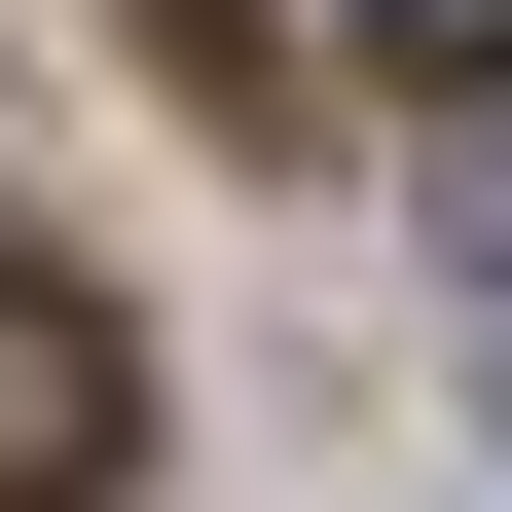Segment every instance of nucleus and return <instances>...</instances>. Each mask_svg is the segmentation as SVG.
I'll use <instances>...</instances> for the list:
<instances>
[{"label": "nucleus", "mask_w": 512, "mask_h": 512, "mask_svg": "<svg viewBox=\"0 0 512 512\" xmlns=\"http://www.w3.org/2000/svg\"><path fill=\"white\" fill-rule=\"evenodd\" d=\"M110 439H147V330L74 256H0V512H110Z\"/></svg>", "instance_id": "f257e3e1"}, {"label": "nucleus", "mask_w": 512, "mask_h": 512, "mask_svg": "<svg viewBox=\"0 0 512 512\" xmlns=\"http://www.w3.org/2000/svg\"><path fill=\"white\" fill-rule=\"evenodd\" d=\"M366 74L403 110H512V0H366Z\"/></svg>", "instance_id": "f03ea898"}, {"label": "nucleus", "mask_w": 512, "mask_h": 512, "mask_svg": "<svg viewBox=\"0 0 512 512\" xmlns=\"http://www.w3.org/2000/svg\"><path fill=\"white\" fill-rule=\"evenodd\" d=\"M476 256H512V147H476Z\"/></svg>", "instance_id": "7ed1b4c3"}]
</instances>
